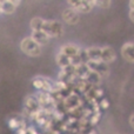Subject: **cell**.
I'll return each instance as SVG.
<instances>
[{"label": "cell", "instance_id": "cell-1", "mask_svg": "<svg viewBox=\"0 0 134 134\" xmlns=\"http://www.w3.org/2000/svg\"><path fill=\"white\" fill-rule=\"evenodd\" d=\"M19 47H20V51L23 52L25 55L31 57V58L40 57L42 53V47L40 46L39 44H37V42L31 38V35L23 38L20 44H19Z\"/></svg>", "mask_w": 134, "mask_h": 134}, {"label": "cell", "instance_id": "cell-2", "mask_svg": "<svg viewBox=\"0 0 134 134\" xmlns=\"http://www.w3.org/2000/svg\"><path fill=\"white\" fill-rule=\"evenodd\" d=\"M42 32L46 33L49 39H59L65 33V27L59 20H45Z\"/></svg>", "mask_w": 134, "mask_h": 134}, {"label": "cell", "instance_id": "cell-3", "mask_svg": "<svg viewBox=\"0 0 134 134\" xmlns=\"http://www.w3.org/2000/svg\"><path fill=\"white\" fill-rule=\"evenodd\" d=\"M67 4L79 14H87L95 7L94 0H68Z\"/></svg>", "mask_w": 134, "mask_h": 134}, {"label": "cell", "instance_id": "cell-4", "mask_svg": "<svg viewBox=\"0 0 134 134\" xmlns=\"http://www.w3.org/2000/svg\"><path fill=\"white\" fill-rule=\"evenodd\" d=\"M61 19L67 25L74 26V25H78L79 21H80V14L75 9L72 8V7H66L61 12Z\"/></svg>", "mask_w": 134, "mask_h": 134}, {"label": "cell", "instance_id": "cell-5", "mask_svg": "<svg viewBox=\"0 0 134 134\" xmlns=\"http://www.w3.org/2000/svg\"><path fill=\"white\" fill-rule=\"evenodd\" d=\"M82 48L78 46L76 44H73V42H67V44H64L63 46L59 48V53L66 55L67 58L69 59H74L76 57L80 55Z\"/></svg>", "mask_w": 134, "mask_h": 134}, {"label": "cell", "instance_id": "cell-6", "mask_svg": "<svg viewBox=\"0 0 134 134\" xmlns=\"http://www.w3.org/2000/svg\"><path fill=\"white\" fill-rule=\"evenodd\" d=\"M86 65H87V67L90 68V71L95 72V73L99 74L102 79L108 76V74H109L108 65L104 64L102 61H88Z\"/></svg>", "mask_w": 134, "mask_h": 134}, {"label": "cell", "instance_id": "cell-7", "mask_svg": "<svg viewBox=\"0 0 134 134\" xmlns=\"http://www.w3.org/2000/svg\"><path fill=\"white\" fill-rule=\"evenodd\" d=\"M120 54L126 63L134 64V42L127 41L121 46Z\"/></svg>", "mask_w": 134, "mask_h": 134}, {"label": "cell", "instance_id": "cell-8", "mask_svg": "<svg viewBox=\"0 0 134 134\" xmlns=\"http://www.w3.org/2000/svg\"><path fill=\"white\" fill-rule=\"evenodd\" d=\"M20 4L21 1H19V0H2L1 6H0L1 14H5V15L13 14L16 11V8L20 6Z\"/></svg>", "mask_w": 134, "mask_h": 134}, {"label": "cell", "instance_id": "cell-9", "mask_svg": "<svg viewBox=\"0 0 134 134\" xmlns=\"http://www.w3.org/2000/svg\"><path fill=\"white\" fill-rule=\"evenodd\" d=\"M116 60V52L114 51L113 47L111 46H104L101 47V61L106 65L114 63Z\"/></svg>", "mask_w": 134, "mask_h": 134}, {"label": "cell", "instance_id": "cell-10", "mask_svg": "<svg viewBox=\"0 0 134 134\" xmlns=\"http://www.w3.org/2000/svg\"><path fill=\"white\" fill-rule=\"evenodd\" d=\"M24 108L27 109L30 113H34V112H39L41 111V107H40L39 102H38L37 98L34 94L28 95L25 98V101H24Z\"/></svg>", "mask_w": 134, "mask_h": 134}, {"label": "cell", "instance_id": "cell-11", "mask_svg": "<svg viewBox=\"0 0 134 134\" xmlns=\"http://www.w3.org/2000/svg\"><path fill=\"white\" fill-rule=\"evenodd\" d=\"M85 52L87 54L88 61H101V47L91 46L85 48Z\"/></svg>", "mask_w": 134, "mask_h": 134}, {"label": "cell", "instance_id": "cell-12", "mask_svg": "<svg viewBox=\"0 0 134 134\" xmlns=\"http://www.w3.org/2000/svg\"><path fill=\"white\" fill-rule=\"evenodd\" d=\"M31 38L34 40L37 44H39L40 46H46L47 44H49L51 39L47 37V34L42 31H38V32H31Z\"/></svg>", "mask_w": 134, "mask_h": 134}, {"label": "cell", "instance_id": "cell-13", "mask_svg": "<svg viewBox=\"0 0 134 134\" xmlns=\"http://www.w3.org/2000/svg\"><path fill=\"white\" fill-rule=\"evenodd\" d=\"M55 63H57V65L59 66L60 69H65V68H67V67H69L72 65V59L67 58L66 55H64V54H61V53L58 52L57 55H55Z\"/></svg>", "mask_w": 134, "mask_h": 134}, {"label": "cell", "instance_id": "cell-14", "mask_svg": "<svg viewBox=\"0 0 134 134\" xmlns=\"http://www.w3.org/2000/svg\"><path fill=\"white\" fill-rule=\"evenodd\" d=\"M45 19L41 16H34L31 19L30 21V27L32 32H38V31H42V26H44Z\"/></svg>", "mask_w": 134, "mask_h": 134}, {"label": "cell", "instance_id": "cell-15", "mask_svg": "<svg viewBox=\"0 0 134 134\" xmlns=\"http://www.w3.org/2000/svg\"><path fill=\"white\" fill-rule=\"evenodd\" d=\"M101 80L102 78L99 75V74H97L95 72H92L90 71V73H88V75L86 76L85 81H87L88 83H90L91 86H93V87H99V85L101 83Z\"/></svg>", "mask_w": 134, "mask_h": 134}, {"label": "cell", "instance_id": "cell-16", "mask_svg": "<svg viewBox=\"0 0 134 134\" xmlns=\"http://www.w3.org/2000/svg\"><path fill=\"white\" fill-rule=\"evenodd\" d=\"M25 121V119L24 118H9L8 121H7V126H8V128H11L12 131H16L19 127H20L21 125H23V122Z\"/></svg>", "mask_w": 134, "mask_h": 134}, {"label": "cell", "instance_id": "cell-17", "mask_svg": "<svg viewBox=\"0 0 134 134\" xmlns=\"http://www.w3.org/2000/svg\"><path fill=\"white\" fill-rule=\"evenodd\" d=\"M94 4H95V7H99V8H102V9L109 8L112 6L111 0H94Z\"/></svg>", "mask_w": 134, "mask_h": 134}, {"label": "cell", "instance_id": "cell-18", "mask_svg": "<svg viewBox=\"0 0 134 134\" xmlns=\"http://www.w3.org/2000/svg\"><path fill=\"white\" fill-rule=\"evenodd\" d=\"M100 118H101V112H98V113H93L92 115L90 116V119H88L91 127H93V126L97 125V124L100 121Z\"/></svg>", "mask_w": 134, "mask_h": 134}, {"label": "cell", "instance_id": "cell-19", "mask_svg": "<svg viewBox=\"0 0 134 134\" xmlns=\"http://www.w3.org/2000/svg\"><path fill=\"white\" fill-rule=\"evenodd\" d=\"M99 107H100V109H102V111H105V109L108 108V107H109L108 99H106V98H102L101 100H99Z\"/></svg>", "mask_w": 134, "mask_h": 134}, {"label": "cell", "instance_id": "cell-20", "mask_svg": "<svg viewBox=\"0 0 134 134\" xmlns=\"http://www.w3.org/2000/svg\"><path fill=\"white\" fill-rule=\"evenodd\" d=\"M15 134H28V127L26 126V120L23 122V125L15 131Z\"/></svg>", "mask_w": 134, "mask_h": 134}, {"label": "cell", "instance_id": "cell-21", "mask_svg": "<svg viewBox=\"0 0 134 134\" xmlns=\"http://www.w3.org/2000/svg\"><path fill=\"white\" fill-rule=\"evenodd\" d=\"M28 134H41V133L38 132L37 128H34V126H30L28 127Z\"/></svg>", "mask_w": 134, "mask_h": 134}, {"label": "cell", "instance_id": "cell-22", "mask_svg": "<svg viewBox=\"0 0 134 134\" xmlns=\"http://www.w3.org/2000/svg\"><path fill=\"white\" fill-rule=\"evenodd\" d=\"M128 121H130V126H131V127H132L133 130H134V113L131 114L130 120H128Z\"/></svg>", "mask_w": 134, "mask_h": 134}, {"label": "cell", "instance_id": "cell-23", "mask_svg": "<svg viewBox=\"0 0 134 134\" xmlns=\"http://www.w3.org/2000/svg\"><path fill=\"white\" fill-rule=\"evenodd\" d=\"M128 16H130V20L134 24V11H132V9H130V12H128Z\"/></svg>", "mask_w": 134, "mask_h": 134}, {"label": "cell", "instance_id": "cell-24", "mask_svg": "<svg viewBox=\"0 0 134 134\" xmlns=\"http://www.w3.org/2000/svg\"><path fill=\"white\" fill-rule=\"evenodd\" d=\"M128 6H130V9L134 11V0H131V1L128 2Z\"/></svg>", "mask_w": 134, "mask_h": 134}, {"label": "cell", "instance_id": "cell-25", "mask_svg": "<svg viewBox=\"0 0 134 134\" xmlns=\"http://www.w3.org/2000/svg\"><path fill=\"white\" fill-rule=\"evenodd\" d=\"M0 6H1V1H0ZM0 14H1V9H0Z\"/></svg>", "mask_w": 134, "mask_h": 134}]
</instances>
